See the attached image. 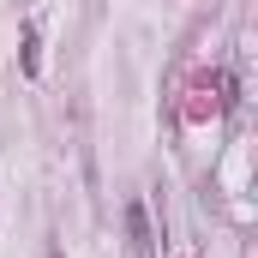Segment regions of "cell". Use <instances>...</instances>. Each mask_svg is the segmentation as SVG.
Wrapping results in <instances>:
<instances>
[{
    "label": "cell",
    "mask_w": 258,
    "mask_h": 258,
    "mask_svg": "<svg viewBox=\"0 0 258 258\" xmlns=\"http://www.w3.org/2000/svg\"><path fill=\"white\" fill-rule=\"evenodd\" d=\"M126 240H132V258H156V240H150V210L132 198L126 204Z\"/></svg>",
    "instance_id": "6da1fadb"
},
{
    "label": "cell",
    "mask_w": 258,
    "mask_h": 258,
    "mask_svg": "<svg viewBox=\"0 0 258 258\" xmlns=\"http://www.w3.org/2000/svg\"><path fill=\"white\" fill-rule=\"evenodd\" d=\"M36 66H42V54H36V36H24V72L36 78Z\"/></svg>",
    "instance_id": "7a4b0ae2"
}]
</instances>
